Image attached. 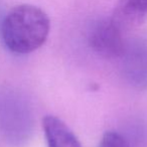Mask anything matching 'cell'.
Returning <instances> with one entry per match:
<instances>
[{"label": "cell", "mask_w": 147, "mask_h": 147, "mask_svg": "<svg viewBox=\"0 0 147 147\" xmlns=\"http://www.w3.org/2000/svg\"><path fill=\"white\" fill-rule=\"evenodd\" d=\"M51 29L47 14L39 7L21 4L12 8L1 23V38L15 55H27L45 42Z\"/></svg>", "instance_id": "obj_1"}, {"label": "cell", "mask_w": 147, "mask_h": 147, "mask_svg": "<svg viewBox=\"0 0 147 147\" xmlns=\"http://www.w3.org/2000/svg\"><path fill=\"white\" fill-rule=\"evenodd\" d=\"M119 59L125 81L137 90L147 89V38L126 40Z\"/></svg>", "instance_id": "obj_2"}, {"label": "cell", "mask_w": 147, "mask_h": 147, "mask_svg": "<svg viewBox=\"0 0 147 147\" xmlns=\"http://www.w3.org/2000/svg\"><path fill=\"white\" fill-rule=\"evenodd\" d=\"M125 42L124 31L115 23L112 17L98 19L89 28V45L95 53L103 57H119Z\"/></svg>", "instance_id": "obj_3"}, {"label": "cell", "mask_w": 147, "mask_h": 147, "mask_svg": "<svg viewBox=\"0 0 147 147\" xmlns=\"http://www.w3.org/2000/svg\"><path fill=\"white\" fill-rule=\"evenodd\" d=\"M111 17L124 32L138 26L147 19V0H118Z\"/></svg>", "instance_id": "obj_4"}, {"label": "cell", "mask_w": 147, "mask_h": 147, "mask_svg": "<svg viewBox=\"0 0 147 147\" xmlns=\"http://www.w3.org/2000/svg\"><path fill=\"white\" fill-rule=\"evenodd\" d=\"M42 128L47 147H83L75 133L59 117L45 116Z\"/></svg>", "instance_id": "obj_5"}, {"label": "cell", "mask_w": 147, "mask_h": 147, "mask_svg": "<svg viewBox=\"0 0 147 147\" xmlns=\"http://www.w3.org/2000/svg\"><path fill=\"white\" fill-rule=\"evenodd\" d=\"M98 147H130L128 140L116 131H107L103 135Z\"/></svg>", "instance_id": "obj_6"}]
</instances>
